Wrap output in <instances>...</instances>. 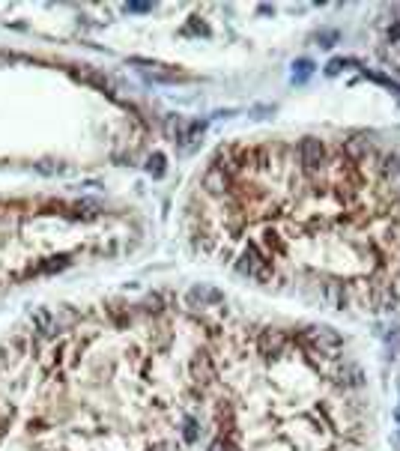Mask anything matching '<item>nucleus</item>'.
<instances>
[{
  "label": "nucleus",
  "mask_w": 400,
  "mask_h": 451,
  "mask_svg": "<svg viewBox=\"0 0 400 451\" xmlns=\"http://www.w3.org/2000/svg\"><path fill=\"white\" fill-rule=\"evenodd\" d=\"M394 451H400V433L394 436Z\"/></svg>",
  "instance_id": "nucleus-24"
},
{
  "label": "nucleus",
  "mask_w": 400,
  "mask_h": 451,
  "mask_svg": "<svg viewBox=\"0 0 400 451\" xmlns=\"http://www.w3.org/2000/svg\"><path fill=\"white\" fill-rule=\"evenodd\" d=\"M146 170H150V177H165V156L162 153H153L150 162H146Z\"/></svg>",
  "instance_id": "nucleus-14"
},
{
  "label": "nucleus",
  "mask_w": 400,
  "mask_h": 451,
  "mask_svg": "<svg viewBox=\"0 0 400 451\" xmlns=\"http://www.w3.org/2000/svg\"><path fill=\"white\" fill-rule=\"evenodd\" d=\"M323 299L331 305V308L343 311L346 305H350V287H346L343 281H338V278H329V281L323 284Z\"/></svg>",
  "instance_id": "nucleus-9"
},
{
  "label": "nucleus",
  "mask_w": 400,
  "mask_h": 451,
  "mask_svg": "<svg viewBox=\"0 0 400 451\" xmlns=\"http://www.w3.org/2000/svg\"><path fill=\"white\" fill-rule=\"evenodd\" d=\"M317 42H319V48H331L338 42V30H319L317 33Z\"/></svg>",
  "instance_id": "nucleus-17"
},
{
  "label": "nucleus",
  "mask_w": 400,
  "mask_h": 451,
  "mask_svg": "<svg viewBox=\"0 0 400 451\" xmlns=\"http://www.w3.org/2000/svg\"><path fill=\"white\" fill-rule=\"evenodd\" d=\"M397 392H400V377H397Z\"/></svg>",
  "instance_id": "nucleus-25"
},
{
  "label": "nucleus",
  "mask_w": 400,
  "mask_h": 451,
  "mask_svg": "<svg viewBox=\"0 0 400 451\" xmlns=\"http://www.w3.org/2000/svg\"><path fill=\"white\" fill-rule=\"evenodd\" d=\"M200 185H204V192L206 194H212V197H228L230 192H233V177L230 174H224L221 168H216L212 165L206 174H204V180H200Z\"/></svg>",
  "instance_id": "nucleus-5"
},
{
  "label": "nucleus",
  "mask_w": 400,
  "mask_h": 451,
  "mask_svg": "<svg viewBox=\"0 0 400 451\" xmlns=\"http://www.w3.org/2000/svg\"><path fill=\"white\" fill-rule=\"evenodd\" d=\"M365 72V78H370L373 84H382V87H389V90H394V93H400V84H394L389 75H380V72H370V69H362Z\"/></svg>",
  "instance_id": "nucleus-16"
},
{
  "label": "nucleus",
  "mask_w": 400,
  "mask_h": 451,
  "mask_svg": "<svg viewBox=\"0 0 400 451\" xmlns=\"http://www.w3.org/2000/svg\"><path fill=\"white\" fill-rule=\"evenodd\" d=\"M153 451H173V445H155Z\"/></svg>",
  "instance_id": "nucleus-22"
},
{
  "label": "nucleus",
  "mask_w": 400,
  "mask_h": 451,
  "mask_svg": "<svg viewBox=\"0 0 400 451\" xmlns=\"http://www.w3.org/2000/svg\"><path fill=\"white\" fill-rule=\"evenodd\" d=\"M221 302H224V293L209 284H194L189 293H185V305H189V308H216Z\"/></svg>",
  "instance_id": "nucleus-6"
},
{
  "label": "nucleus",
  "mask_w": 400,
  "mask_h": 451,
  "mask_svg": "<svg viewBox=\"0 0 400 451\" xmlns=\"http://www.w3.org/2000/svg\"><path fill=\"white\" fill-rule=\"evenodd\" d=\"M350 63H355V60H341V57H335V60H329V66H326V75H338L343 66H350Z\"/></svg>",
  "instance_id": "nucleus-18"
},
{
  "label": "nucleus",
  "mask_w": 400,
  "mask_h": 451,
  "mask_svg": "<svg viewBox=\"0 0 400 451\" xmlns=\"http://www.w3.org/2000/svg\"><path fill=\"white\" fill-rule=\"evenodd\" d=\"M308 341H311V347H314L319 356H326V359H335V356L341 353V347H343L341 332L331 329V326H317V329H311V332H308Z\"/></svg>",
  "instance_id": "nucleus-4"
},
{
  "label": "nucleus",
  "mask_w": 400,
  "mask_h": 451,
  "mask_svg": "<svg viewBox=\"0 0 400 451\" xmlns=\"http://www.w3.org/2000/svg\"><path fill=\"white\" fill-rule=\"evenodd\" d=\"M141 311H143V314H162V311H165V296H162V293L146 296V299L141 302Z\"/></svg>",
  "instance_id": "nucleus-13"
},
{
  "label": "nucleus",
  "mask_w": 400,
  "mask_h": 451,
  "mask_svg": "<svg viewBox=\"0 0 400 451\" xmlns=\"http://www.w3.org/2000/svg\"><path fill=\"white\" fill-rule=\"evenodd\" d=\"M290 347V335L284 329H263L260 335H257V353L263 356L266 362H275V359H281V356L287 353Z\"/></svg>",
  "instance_id": "nucleus-3"
},
{
  "label": "nucleus",
  "mask_w": 400,
  "mask_h": 451,
  "mask_svg": "<svg viewBox=\"0 0 400 451\" xmlns=\"http://www.w3.org/2000/svg\"><path fill=\"white\" fill-rule=\"evenodd\" d=\"M236 269L245 278H254V281H269L272 278V257L266 254L257 242H248L242 248V254H239V260H236Z\"/></svg>",
  "instance_id": "nucleus-1"
},
{
  "label": "nucleus",
  "mask_w": 400,
  "mask_h": 451,
  "mask_svg": "<svg viewBox=\"0 0 400 451\" xmlns=\"http://www.w3.org/2000/svg\"><path fill=\"white\" fill-rule=\"evenodd\" d=\"M165 135H167L173 144L189 141V120H185V117H180V114L165 117Z\"/></svg>",
  "instance_id": "nucleus-10"
},
{
  "label": "nucleus",
  "mask_w": 400,
  "mask_h": 451,
  "mask_svg": "<svg viewBox=\"0 0 400 451\" xmlns=\"http://www.w3.org/2000/svg\"><path fill=\"white\" fill-rule=\"evenodd\" d=\"M296 153H299V165L308 177H317L319 168L326 165V144L319 138H302Z\"/></svg>",
  "instance_id": "nucleus-2"
},
{
  "label": "nucleus",
  "mask_w": 400,
  "mask_h": 451,
  "mask_svg": "<svg viewBox=\"0 0 400 451\" xmlns=\"http://www.w3.org/2000/svg\"><path fill=\"white\" fill-rule=\"evenodd\" d=\"M397 189H400V185H397Z\"/></svg>",
  "instance_id": "nucleus-26"
},
{
  "label": "nucleus",
  "mask_w": 400,
  "mask_h": 451,
  "mask_svg": "<svg viewBox=\"0 0 400 451\" xmlns=\"http://www.w3.org/2000/svg\"><path fill=\"white\" fill-rule=\"evenodd\" d=\"M206 451H228V443H224V436H218V440H212Z\"/></svg>",
  "instance_id": "nucleus-19"
},
{
  "label": "nucleus",
  "mask_w": 400,
  "mask_h": 451,
  "mask_svg": "<svg viewBox=\"0 0 400 451\" xmlns=\"http://www.w3.org/2000/svg\"><path fill=\"white\" fill-rule=\"evenodd\" d=\"M394 421H397V428H400V406L394 409Z\"/></svg>",
  "instance_id": "nucleus-23"
},
{
  "label": "nucleus",
  "mask_w": 400,
  "mask_h": 451,
  "mask_svg": "<svg viewBox=\"0 0 400 451\" xmlns=\"http://www.w3.org/2000/svg\"><path fill=\"white\" fill-rule=\"evenodd\" d=\"M153 9V4H129L126 6V12H150Z\"/></svg>",
  "instance_id": "nucleus-20"
},
{
  "label": "nucleus",
  "mask_w": 400,
  "mask_h": 451,
  "mask_svg": "<svg viewBox=\"0 0 400 451\" xmlns=\"http://www.w3.org/2000/svg\"><path fill=\"white\" fill-rule=\"evenodd\" d=\"M99 212H102V206L96 201H78L75 204V216L78 218H99Z\"/></svg>",
  "instance_id": "nucleus-11"
},
{
  "label": "nucleus",
  "mask_w": 400,
  "mask_h": 451,
  "mask_svg": "<svg viewBox=\"0 0 400 451\" xmlns=\"http://www.w3.org/2000/svg\"><path fill=\"white\" fill-rule=\"evenodd\" d=\"M192 380H194V386H200V392L216 380V365H212V359L206 353H197L192 359Z\"/></svg>",
  "instance_id": "nucleus-8"
},
{
  "label": "nucleus",
  "mask_w": 400,
  "mask_h": 451,
  "mask_svg": "<svg viewBox=\"0 0 400 451\" xmlns=\"http://www.w3.org/2000/svg\"><path fill=\"white\" fill-rule=\"evenodd\" d=\"M311 72H314V63L311 60H296V63H293V81H296V84L308 81Z\"/></svg>",
  "instance_id": "nucleus-12"
},
{
  "label": "nucleus",
  "mask_w": 400,
  "mask_h": 451,
  "mask_svg": "<svg viewBox=\"0 0 400 451\" xmlns=\"http://www.w3.org/2000/svg\"><path fill=\"white\" fill-rule=\"evenodd\" d=\"M335 380H338V386L346 392V389H362L365 386V370L358 368L355 362H350V359H343V362H338V368H335Z\"/></svg>",
  "instance_id": "nucleus-7"
},
{
  "label": "nucleus",
  "mask_w": 400,
  "mask_h": 451,
  "mask_svg": "<svg viewBox=\"0 0 400 451\" xmlns=\"http://www.w3.org/2000/svg\"><path fill=\"white\" fill-rule=\"evenodd\" d=\"M182 440L189 443V445L200 440V424H197L194 418H185V424H182Z\"/></svg>",
  "instance_id": "nucleus-15"
},
{
  "label": "nucleus",
  "mask_w": 400,
  "mask_h": 451,
  "mask_svg": "<svg viewBox=\"0 0 400 451\" xmlns=\"http://www.w3.org/2000/svg\"><path fill=\"white\" fill-rule=\"evenodd\" d=\"M389 39H392V42H397V39H400V24H394V28L389 30Z\"/></svg>",
  "instance_id": "nucleus-21"
}]
</instances>
